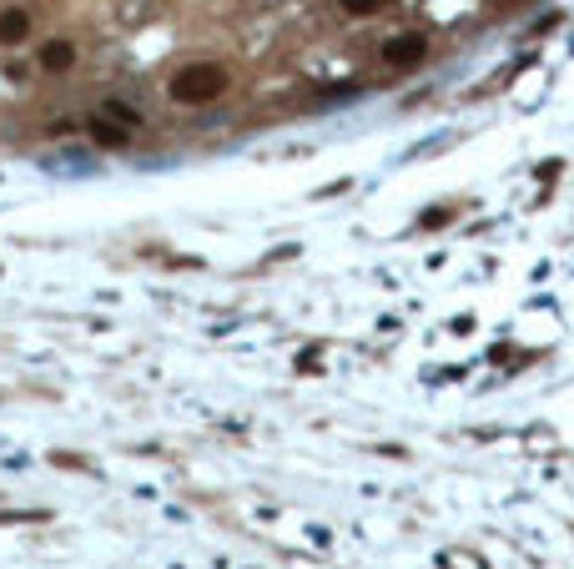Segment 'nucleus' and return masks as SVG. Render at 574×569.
<instances>
[{
    "mask_svg": "<svg viewBox=\"0 0 574 569\" xmlns=\"http://www.w3.org/2000/svg\"><path fill=\"white\" fill-rule=\"evenodd\" d=\"M227 81L232 76H227L222 61H192L167 81V96L177 107H207V101H217V96L227 91Z\"/></svg>",
    "mask_w": 574,
    "mask_h": 569,
    "instance_id": "obj_1",
    "label": "nucleus"
},
{
    "mask_svg": "<svg viewBox=\"0 0 574 569\" xmlns=\"http://www.w3.org/2000/svg\"><path fill=\"white\" fill-rule=\"evenodd\" d=\"M429 61V36L419 31H404V36H393L389 46H383V66L389 71H413V66Z\"/></svg>",
    "mask_w": 574,
    "mask_h": 569,
    "instance_id": "obj_2",
    "label": "nucleus"
},
{
    "mask_svg": "<svg viewBox=\"0 0 574 569\" xmlns=\"http://www.w3.org/2000/svg\"><path fill=\"white\" fill-rule=\"evenodd\" d=\"M71 66H76V46H71L66 36H56V41H46V46H41V71L61 76V71H71Z\"/></svg>",
    "mask_w": 574,
    "mask_h": 569,
    "instance_id": "obj_3",
    "label": "nucleus"
},
{
    "mask_svg": "<svg viewBox=\"0 0 574 569\" xmlns=\"http://www.w3.org/2000/svg\"><path fill=\"white\" fill-rule=\"evenodd\" d=\"M31 36V16L20 11V5H11V11H0V46H20Z\"/></svg>",
    "mask_w": 574,
    "mask_h": 569,
    "instance_id": "obj_4",
    "label": "nucleus"
},
{
    "mask_svg": "<svg viewBox=\"0 0 574 569\" xmlns=\"http://www.w3.org/2000/svg\"><path fill=\"white\" fill-rule=\"evenodd\" d=\"M91 141L96 146H126V141H131V131H126V126H111L106 116H91Z\"/></svg>",
    "mask_w": 574,
    "mask_h": 569,
    "instance_id": "obj_5",
    "label": "nucleus"
},
{
    "mask_svg": "<svg viewBox=\"0 0 574 569\" xmlns=\"http://www.w3.org/2000/svg\"><path fill=\"white\" fill-rule=\"evenodd\" d=\"M378 5H389V0H342V11H348V16H373Z\"/></svg>",
    "mask_w": 574,
    "mask_h": 569,
    "instance_id": "obj_6",
    "label": "nucleus"
}]
</instances>
